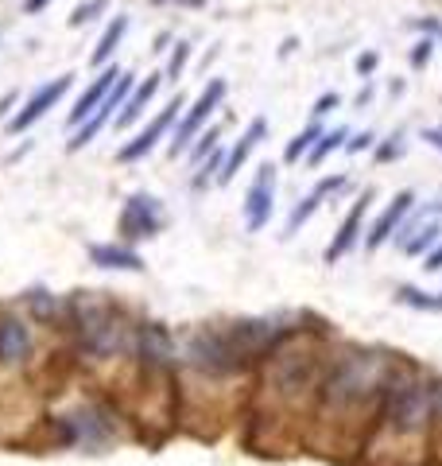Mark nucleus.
Here are the masks:
<instances>
[{"mask_svg": "<svg viewBox=\"0 0 442 466\" xmlns=\"http://www.w3.org/2000/svg\"><path fill=\"white\" fill-rule=\"evenodd\" d=\"M400 361V354H388L380 346H342L334 358H326L311 416L315 428L337 435L349 431V451H365L377 408Z\"/></svg>", "mask_w": 442, "mask_h": 466, "instance_id": "f257e3e1", "label": "nucleus"}, {"mask_svg": "<svg viewBox=\"0 0 442 466\" xmlns=\"http://www.w3.org/2000/svg\"><path fill=\"white\" fill-rule=\"evenodd\" d=\"M438 389L442 385L435 377L400 361V370L392 373L385 389V400L377 408L365 451H423L427 435L438 424Z\"/></svg>", "mask_w": 442, "mask_h": 466, "instance_id": "f03ea898", "label": "nucleus"}, {"mask_svg": "<svg viewBox=\"0 0 442 466\" xmlns=\"http://www.w3.org/2000/svg\"><path fill=\"white\" fill-rule=\"evenodd\" d=\"M322 370H326L322 339L318 334H306L303 327H295L287 339L260 361V389H264V397H272L279 408L299 412V408L306 404L311 416H315V397H318Z\"/></svg>", "mask_w": 442, "mask_h": 466, "instance_id": "7ed1b4c3", "label": "nucleus"}, {"mask_svg": "<svg viewBox=\"0 0 442 466\" xmlns=\"http://www.w3.org/2000/svg\"><path fill=\"white\" fill-rule=\"evenodd\" d=\"M70 315H74V346L90 361H105V358H116L136 346V327H132L128 315L121 308H113V303L82 299L70 308Z\"/></svg>", "mask_w": 442, "mask_h": 466, "instance_id": "20e7f679", "label": "nucleus"}, {"mask_svg": "<svg viewBox=\"0 0 442 466\" xmlns=\"http://www.w3.org/2000/svg\"><path fill=\"white\" fill-rule=\"evenodd\" d=\"M183 358H186L190 370L202 373V377H210V381H226V377H237V373L248 370L245 358L233 350L226 327H210V323L186 334Z\"/></svg>", "mask_w": 442, "mask_h": 466, "instance_id": "39448f33", "label": "nucleus"}, {"mask_svg": "<svg viewBox=\"0 0 442 466\" xmlns=\"http://www.w3.org/2000/svg\"><path fill=\"white\" fill-rule=\"evenodd\" d=\"M116 229H121L125 241H147V238H156V233L164 229V207H159V198L156 195H144V191L132 195L125 202Z\"/></svg>", "mask_w": 442, "mask_h": 466, "instance_id": "423d86ee", "label": "nucleus"}, {"mask_svg": "<svg viewBox=\"0 0 442 466\" xmlns=\"http://www.w3.org/2000/svg\"><path fill=\"white\" fill-rule=\"evenodd\" d=\"M136 361L144 373H171L175 366V339L164 323H140L136 327Z\"/></svg>", "mask_w": 442, "mask_h": 466, "instance_id": "0eeeda50", "label": "nucleus"}, {"mask_svg": "<svg viewBox=\"0 0 442 466\" xmlns=\"http://www.w3.org/2000/svg\"><path fill=\"white\" fill-rule=\"evenodd\" d=\"M221 101H226V82L221 78H214L210 86H206V90L198 94V101L195 106H190L186 113H183V121L175 125V140H171V156H179V152H186L190 148V140L198 137V128L210 121L214 116V109L221 106Z\"/></svg>", "mask_w": 442, "mask_h": 466, "instance_id": "6e6552de", "label": "nucleus"}, {"mask_svg": "<svg viewBox=\"0 0 442 466\" xmlns=\"http://www.w3.org/2000/svg\"><path fill=\"white\" fill-rule=\"evenodd\" d=\"M179 109H183V97H175L167 109H159L152 121L144 125V133H136V140H128L121 152H116V159H121V164H132V159H144L147 152L156 148L159 140H164L171 128H175V121H179Z\"/></svg>", "mask_w": 442, "mask_h": 466, "instance_id": "1a4fd4ad", "label": "nucleus"}, {"mask_svg": "<svg viewBox=\"0 0 442 466\" xmlns=\"http://www.w3.org/2000/svg\"><path fill=\"white\" fill-rule=\"evenodd\" d=\"M272 210H276V167L264 164L256 171L253 187H248V195H245V222H248V229L256 233V229L268 226Z\"/></svg>", "mask_w": 442, "mask_h": 466, "instance_id": "9d476101", "label": "nucleus"}, {"mask_svg": "<svg viewBox=\"0 0 442 466\" xmlns=\"http://www.w3.org/2000/svg\"><path fill=\"white\" fill-rule=\"evenodd\" d=\"M128 94H132V75H125V70H121V78H116V86H113V90L105 94V101H101V106L94 109V116H90V121H85V125H78V133H74V140L66 144V148H70V152H82L85 144H90V140L101 133V128L109 125L113 109H116V106H125V101H128Z\"/></svg>", "mask_w": 442, "mask_h": 466, "instance_id": "9b49d317", "label": "nucleus"}, {"mask_svg": "<svg viewBox=\"0 0 442 466\" xmlns=\"http://www.w3.org/2000/svg\"><path fill=\"white\" fill-rule=\"evenodd\" d=\"M70 82H74V75H63V78L47 82L43 90H35L32 97L24 101V109H20L16 116H12V125H8L12 133H27V128H32V125L39 121V116H47V113L58 106V101H63V94L70 90Z\"/></svg>", "mask_w": 442, "mask_h": 466, "instance_id": "f8f14e48", "label": "nucleus"}, {"mask_svg": "<svg viewBox=\"0 0 442 466\" xmlns=\"http://www.w3.org/2000/svg\"><path fill=\"white\" fill-rule=\"evenodd\" d=\"M32 358V330L12 311H0V366H24Z\"/></svg>", "mask_w": 442, "mask_h": 466, "instance_id": "ddd939ff", "label": "nucleus"}, {"mask_svg": "<svg viewBox=\"0 0 442 466\" xmlns=\"http://www.w3.org/2000/svg\"><path fill=\"white\" fill-rule=\"evenodd\" d=\"M368 202H373V191H365L357 202H353V210L346 214V222L342 229L334 233V241L326 245V265H334V260H342L353 245L361 241V229H365V210H368Z\"/></svg>", "mask_w": 442, "mask_h": 466, "instance_id": "4468645a", "label": "nucleus"}, {"mask_svg": "<svg viewBox=\"0 0 442 466\" xmlns=\"http://www.w3.org/2000/svg\"><path fill=\"white\" fill-rule=\"evenodd\" d=\"M411 207H416V195H411V191L396 195L388 207H385V214H380L377 222H373V229H368V241H365L368 249H380V245H388V241L396 238V229L404 226V218L411 214Z\"/></svg>", "mask_w": 442, "mask_h": 466, "instance_id": "2eb2a0df", "label": "nucleus"}, {"mask_svg": "<svg viewBox=\"0 0 442 466\" xmlns=\"http://www.w3.org/2000/svg\"><path fill=\"white\" fill-rule=\"evenodd\" d=\"M116 78H121V70H116V66H105V75H97V78H94V82L82 90V97L74 101V109L66 113V125H70V128H78V125L90 121L94 109L101 106V101H105V94H109L113 86H116Z\"/></svg>", "mask_w": 442, "mask_h": 466, "instance_id": "dca6fc26", "label": "nucleus"}, {"mask_svg": "<svg viewBox=\"0 0 442 466\" xmlns=\"http://www.w3.org/2000/svg\"><path fill=\"white\" fill-rule=\"evenodd\" d=\"M342 187H346V175H326V179H322V183L315 187L311 195L295 202V210L287 214V238H291V233H299L306 222H311V218H315V210H318V207H322V202H326L330 195H337V191H342Z\"/></svg>", "mask_w": 442, "mask_h": 466, "instance_id": "f3484780", "label": "nucleus"}, {"mask_svg": "<svg viewBox=\"0 0 442 466\" xmlns=\"http://www.w3.org/2000/svg\"><path fill=\"white\" fill-rule=\"evenodd\" d=\"M85 257H90V265L113 268V272H140L144 268V257L132 249V245H121V241H105V245L97 241L85 249Z\"/></svg>", "mask_w": 442, "mask_h": 466, "instance_id": "a211bd4d", "label": "nucleus"}, {"mask_svg": "<svg viewBox=\"0 0 442 466\" xmlns=\"http://www.w3.org/2000/svg\"><path fill=\"white\" fill-rule=\"evenodd\" d=\"M264 137H268V121H264V116H256V121L241 133V140L233 144V152L226 156V164H221V171H217V183H221V187L233 183V175H237V171L245 167V159L253 156V148H256V144H260Z\"/></svg>", "mask_w": 442, "mask_h": 466, "instance_id": "6ab92c4d", "label": "nucleus"}, {"mask_svg": "<svg viewBox=\"0 0 442 466\" xmlns=\"http://www.w3.org/2000/svg\"><path fill=\"white\" fill-rule=\"evenodd\" d=\"M159 78H164V75H147V78L140 82V90H136V94H128L125 109L116 113V128H128L132 121H140V113L147 109V101H152L156 90H159Z\"/></svg>", "mask_w": 442, "mask_h": 466, "instance_id": "aec40b11", "label": "nucleus"}, {"mask_svg": "<svg viewBox=\"0 0 442 466\" xmlns=\"http://www.w3.org/2000/svg\"><path fill=\"white\" fill-rule=\"evenodd\" d=\"M396 303H404V308H411V311H435V315H442V291H423V288L400 284V288H396Z\"/></svg>", "mask_w": 442, "mask_h": 466, "instance_id": "412c9836", "label": "nucleus"}, {"mask_svg": "<svg viewBox=\"0 0 442 466\" xmlns=\"http://www.w3.org/2000/svg\"><path fill=\"white\" fill-rule=\"evenodd\" d=\"M438 241H442V222H438V218H431V222H423V226L416 229V238H407L400 249H404L407 257H427Z\"/></svg>", "mask_w": 442, "mask_h": 466, "instance_id": "4be33fe9", "label": "nucleus"}, {"mask_svg": "<svg viewBox=\"0 0 442 466\" xmlns=\"http://www.w3.org/2000/svg\"><path fill=\"white\" fill-rule=\"evenodd\" d=\"M125 32H128V20L125 16H113L109 20V27H105V35H101L97 39V47H94V66H101V63H105V58L116 51V47H121V39H125Z\"/></svg>", "mask_w": 442, "mask_h": 466, "instance_id": "5701e85b", "label": "nucleus"}, {"mask_svg": "<svg viewBox=\"0 0 442 466\" xmlns=\"http://www.w3.org/2000/svg\"><path fill=\"white\" fill-rule=\"evenodd\" d=\"M322 133H326V128H322V125H306V128H303V133H299V137H295V140L287 144V148H284V159H287V164H295V159L311 156V148H315V144H318V137H322Z\"/></svg>", "mask_w": 442, "mask_h": 466, "instance_id": "b1692460", "label": "nucleus"}, {"mask_svg": "<svg viewBox=\"0 0 442 466\" xmlns=\"http://www.w3.org/2000/svg\"><path fill=\"white\" fill-rule=\"evenodd\" d=\"M27 308H32V315L43 319V323H55V319L63 315V303H58L51 291H27Z\"/></svg>", "mask_w": 442, "mask_h": 466, "instance_id": "393cba45", "label": "nucleus"}, {"mask_svg": "<svg viewBox=\"0 0 442 466\" xmlns=\"http://www.w3.org/2000/svg\"><path fill=\"white\" fill-rule=\"evenodd\" d=\"M346 140H349V128H346V125H337V128H330V133H322L318 144L311 148V164H322V159H326L330 152L346 148Z\"/></svg>", "mask_w": 442, "mask_h": 466, "instance_id": "a878e982", "label": "nucleus"}, {"mask_svg": "<svg viewBox=\"0 0 442 466\" xmlns=\"http://www.w3.org/2000/svg\"><path fill=\"white\" fill-rule=\"evenodd\" d=\"M105 8H109V0H82V5L70 12V27H85L90 20L105 16Z\"/></svg>", "mask_w": 442, "mask_h": 466, "instance_id": "bb28decb", "label": "nucleus"}, {"mask_svg": "<svg viewBox=\"0 0 442 466\" xmlns=\"http://www.w3.org/2000/svg\"><path fill=\"white\" fill-rule=\"evenodd\" d=\"M221 164H226V152H221V148H214L210 156H206V159H202V171L195 175V187H206V183H210V179H217V171H221Z\"/></svg>", "mask_w": 442, "mask_h": 466, "instance_id": "cd10ccee", "label": "nucleus"}, {"mask_svg": "<svg viewBox=\"0 0 442 466\" xmlns=\"http://www.w3.org/2000/svg\"><path fill=\"white\" fill-rule=\"evenodd\" d=\"M431 58H435V39H431V35H423L416 47H411V66L423 70V66H431Z\"/></svg>", "mask_w": 442, "mask_h": 466, "instance_id": "c85d7f7f", "label": "nucleus"}, {"mask_svg": "<svg viewBox=\"0 0 442 466\" xmlns=\"http://www.w3.org/2000/svg\"><path fill=\"white\" fill-rule=\"evenodd\" d=\"M400 156H404V133H392V137L377 148V159H380V164H392V159H400Z\"/></svg>", "mask_w": 442, "mask_h": 466, "instance_id": "c756f323", "label": "nucleus"}, {"mask_svg": "<svg viewBox=\"0 0 442 466\" xmlns=\"http://www.w3.org/2000/svg\"><path fill=\"white\" fill-rule=\"evenodd\" d=\"M217 137H221V128H210V133H202V137H198V144L190 148V159H195V164H202V159L217 148Z\"/></svg>", "mask_w": 442, "mask_h": 466, "instance_id": "7c9ffc66", "label": "nucleus"}, {"mask_svg": "<svg viewBox=\"0 0 442 466\" xmlns=\"http://www.w3.org/2000/svg\"><path fill=\"white\" fill-rule=\"evenodd\" d=\"M186 58H190V43H175V51H171V63H167V78H171V82H179L183 66H186Z\"/></svg>", "mask_w": 442, "mask_h": 466, "instance_id": "2f4dec72", "label": "nucleus"}, {"mask_svg": "<svg viewBox=\"0 0 442 466\" xmlns=\"http://www.w3.org/2000/svg\"><path fill=\"white\" fill-rule=\"evenodd\" d=\"M377 63H380V55L377 51H365V55H357V75L361 78H368L377 70Z\"/></svg>", "mask_w": 442, "mask_h": 466, "instance_id": "473e14b6", "label": "nucleus"}, {"mask_svg": "<svg viewBox=\"0 0 442 466\" xmlns=\"http://www.w3.org/2000/svg\"><path fill=\"white\" fill-rule=\"evenodd\" d=\"M337 106H342V97H337V94H322V97L315 101V109H311V113H315V116H326V113L337 109Z\"/></svg>", "mask_w": 442, "mask_h": 466, "instance_id": "72a5a7b5", "label": "nucleus"}, {"mask_svg": "<svg viewBox=\"0 0 442 466\" xmlns=\"http://www.w3.org/2000/svg\"><path fill=\"white\" fill-rule=\"evenodd\" d=\"M373 133H357V137H353L349 144H346V152H353V156H357V152H365V148H373Z\"/></svg>", "mask_w": 442, "mask_h": 466, "instance_id": "f704fd0d", "label": "nucleus"}, {"mask_svg": "<svg viewBox=\"0 0 442 466\" xmlns=\"http://www.w3.org/2000/svg\"><path fill=\"white\" fill-rule=\"evenodd\" d=\"M423 268H427V272H442V241L435 245V249H431V253H427V257H423Z\"/></svg>", "mask_w": 442, "mask_h": 466, "instance_id": "c9c22d12", "label": "nucleus"}, {"mask_svg": "<svg viewBox=\"0 0 442 466\" xmlns=\"http://www.w3.org/2000/svg\"><path fill=\"white\" fill-rule=\"evenodd\" d=\"M416 27H419L423 35H431V39H438V43H442V24H435V20H419Z\"/></svg>", "mask_w": 442, "mask_h": 466, "instance_id": "e433bc0d", "label": "nucleus"}, {"mask_svg": "<svg viewBox=\"0 0 442 466\" xmlns=\"http://www.w3.org/2000/svg\"><path fill=\"white\" fill-rule=\"evenodd\" d=\"M423 140L431 144V148H438V152H442V125H431V128H427Z\"/></svg>", "mask_w": 442, "mask_h": 466, "instance_id": "4c0bfd02", "label": "nucleus"}, {"mask_svg": "<svg viewBox=\"0 0 442 466\" xmlns=\"http://www.w3.org/2000/svg\"><path fill=\"white\" fill-rule=\"evenodd\" d=\"M47 5H51V0H24V12H27V16H39Z\"/></svg>", "mask_w": 442, "mask_h": 466, "instance_id": "58836bf2", "label": "nucleus"}, {"mask_svg": "<svg viewBox=\"0 0 442 466\" xmlns=\"http://www.w3.org/2000/svg\"><path fill=\"white\" fill-rule=\"evenodd\" d=\"M12 106H16V94H5V97H0V116H5Z\"/></svg>", "mask_w": 442, "mask_h": 466, "instance_id": "ea45409f", "label": "nucleus"}, {"mask_svg": "<svg viewBox=\"0 0 442 466\" xmlns=\"http://www.w3.org/2000/svg\"><path fill=\"white\" fill-rule=\"evenodd\" d=\"M368 101H373V86H365V90H361V94H357V106H361V109H365V106H368Z\"/></svg>", "mask_w": 442, "mask_h": 466, "instance_id": "a19ab883", "label": "nucleus"}, {"mask_svg": "<svg viewBox=\"0 0 442 466\" xmlns=\"http://www.w3.org/2000/svg\"><path fill=\"white\" fill-rule=\"evenodd\" d=\"M175 5H186V8H202L206 0H175Z\"/></svg>", "mask_w": 442, "mask_h": 466, "instance_id": "79ce46f5", "label": "nucleus"}, {"mask_svg": "<svg viewBox=\"0 0 442 466\" xmlns=\"http://www.w3.org/2000/svg\"><path fill=\"white\" fill-rule=\"evenodd\" d=\"M438 428H442V389H438Z\"/></svg>", "mask_w": 442, "mask_h": 466, "instance_id": "37998d69", "label": "nucleus"}, {"mask_svg": "<svg viewBox=\"0 0 442 466\" xmlns=\"http://www.w3.org/2000/svg\"><path fill=\"white\" fill-rule=\"evenodd\" d=\"M438 210H442V202H438Z\"/></svg>", "mask_w": 442, "mask_h": 466, "instance_id": "c03bdc74", "label": "nucleus"}]
</instances>
